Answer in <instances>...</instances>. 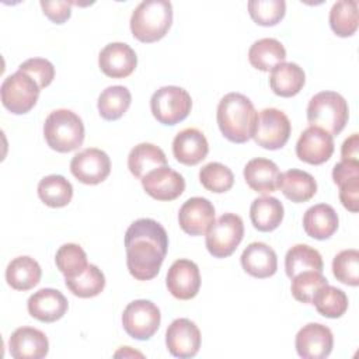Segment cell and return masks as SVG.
I'll list each match as a JSON object with an SVG mask.
<instances>
[{
	"label": "cell",
	"mask_w": 359,
	"mask_h": 359,
	"mask_svg": "<svg viewBox=\"0 0 359 359\" xmlns=\"http://www.w3.org/2000/svg\"><path fill=\"white\" fill-rule=\"evenodd\" d=\"M126 265L137 280H150L160 272L168 250L165 229L153 219L135 220L125 233Z\"/></svg>",
	"instance_id": "6da1fadb"
},
{
	"label": "cell",
	"mask_w": 359,
	"mask_h": 359,
	"mask_svg": "<svg viewBox=\"0 0 359 359\" xmlns=\"http://www.w3.org/2000/svg\"><path fill=\"white\" fill-rule=\"evenodd\" d=\"M257 116L254 104L241 93H229L219 101L217 125L222 135L233 143H245L252 137Z\"/></svg>",
	"instance_id": "7a4b0ae2"
},
{
	"label": "cell",
	"mask_w": 359,
	"mask_h": 359,
	"mask_svg": "<svg viewBox=\"0 0 359 359\" xmlns=\"http://www.w3.org/2000/svg\"><path fill=\"white\" fill-rule=\"evenodd\" d=\"M172 22V4L168 0H143L130 15V31L140 42L161 39Z\"/></svg>",
	"instance_id": "3957f363"
},
{
	"label": "cell",
	"mask_w": 359,
	"mask_h": 359,
	"mask_svg": "<svg viewBox=\"0 0 359 359\" xmlns=\"http://www.w3.org/2000/svg\"><path fill=\"white\" fill-rule=\"evenodd\" d=\"M43 136L50 149L59 153H69L83 144L84 123L70 109H55L45 119Z\"/></svg>",
	"instance_id": "277c9868"
},
{
	"label": "cell",
	"mask_w": 359,
	"mask_h": 359,
	"mask_svg": "<svg viewBox=\"0 0 359 359\" xmlns=\"http://www.w3.org/2000/svg\"><path fill=\"white\" fill-rule=\"evenodd\" d=\"M306 112L310 126L321 128L332 136L342 132L349 118L348 102L335 91H321L313 95Z\"/></svg>",
	"instance_id": "5b68a950"
},
{
	"label": "cell",
	"mask_w": 359,
	"mask_h": 359,
	"mask_svg": "<svg viewBox=\"0 0 359 359\" xmlns=\"http://www.w3.org/2000/svg\"><path fill=\"white\" fill-rule=\"evenodd\" d=\"M39 91L41 87L31 76L17 70L15 73L7 76L1 83V104L11 114H27L35 107Z\"/></svg>",
	"instance_id": "8992f818"
},
{
	"label": "cell",
	"mask_w": 359,
	"mask_h": 359,
	"mask_svg": "<svg viewBox=\"0 0 359 359\" xmlns=\"http://www.w3.org/2000/svg\"><path fill=\"white\" fill-rule=\"evenodd\" d=\"M192 108V98L187 90L178 86H164L153 93L150 109L163 125H177L184 121Z\"/></svg>",
	"instance_id": "52a82bcc"
},
{
	"label": "cell",
	"mask_w": 359,
	"mask_h": 359,
	"mask_svg": "<svg viewBox=\"0 0 359 359\" xmlns=\"http://www.w3.org/2000/svg\"><path fill=\"white\" fill-rule=\"evenodd\" d=\"M243 237V219L236 213H224L210 226L205 243L215 258H226L236 251Z\"/></svg>",
	"instance_id": "ba28073f"
},
{
	"label": "cell",
	"mask_w": 359,
	"mask_h": 359,
	"mask_svg": "<svg viewBox=\"0 0 359 359\" xmlns=\"http://www.w3.org/2000/svg\"><path fill=\"white\" fill-rule=\"evenodd\" d=\"M160 321V309L144 299L130 302L122 313L123 330L129 337L139 341L150 339L157 332Z\"/></svg>",
	"instance_id": "9c48e42d"
},
{
	"label": "cell",
	"mask_w": 359,
	"mask_h": 359,
	"mask_svg": "<svg viewBox=\"0 0 359 359\" xmlns=\"http://www.w3.org/2000/svg\"><path fill=\"white\" fill-rule=\"evenodd\" d=\"M290 130V121L283 111L265 108L257 116L252 137L258 146L268 150H278L289 140Z\"/></svg>",
	"instance_id": "30bf717a"
},
{
	"label": "cell",
	"mask_w": 359,
	"mask_h": 359,
	"mask_svg": "<svg viewBox=\"0 0 359 359\" xmlns=\"http://www.w3.org/2000/svg\"><path fill=\"white\" fill-rule=\"evenodd\" d=\"M70 171L77 181L87 185H97L109 175L111 160L104 150L88 147L74 154L70 161Z\"/></svg>",
	"instance_id": "8fae6325"
},
{
	"label": "cell",
	"mask_w": 359,
	"mask_h": 359,
	"mask_svg": "<svg viewBox=\"0 0 359 359\" xmlns=\"http://www.w3.org/2000/svg\"><path fill=\"white\" fill-rule=\"evenodd\" d=\"M294 346L303 359H324L332 351L334 337L327 325L309 323L296 334Z\"/></svg>",
	"instance_id": "7c38bea8"
},
{
	"label": "cell",
	"mask_w": 359,
	"mask_h": 359,
	"mask_svg": "<svg viewBox=\"0 0 359 359\" xmlns=\"http://www.w3.org/2000/svg\"><path fill=\"white\" fill-rule=\"evenodd\" d=\"M165 345L175 358H194L201 348V331L189 318H177L165 331Z\"/></svg>",
	"instance_id": "4fadbf2b"
},
{
	"label": "cell",
	"mask_w": 359,
	"mask_h": 359,
	"mask_svg": "<svg viewBox=\"0 0 359 359\" xmlns=\"http://www.w3.org/2000/svg\"><path fill=\"white\" fill-rule=\"evenodd\" d=\"M334 146L332 135L321 128L309 126L302 132L296 143V156L304 163L318 165L330 160Z\"/></svg>",
	"instance_id": "5bb4252c"
},
{
	"label": "cell",
	"mask_w": 359,
	"mask_h": 359,
	"mask_svg": "<svg viewBox=\"0 0 359 359\" xmlns=\"http://www.w3.org/2000/svg\"><path fill=\"white\" fill-rule=\"evenodd\" d=\"M165 285L168 292L175 299H194L201 287V273L198 265L185 258L174 261L167 272Z\"/></svg>",
	"instance_id": "9a60e30c"
},
{
	"label": "cell",
	"mask_w": 359,
	"mask_h": 359,
	"mask_svg": "<svg viewBox=\"0 0 359 359\" xmlns=\"http://www.w3.org/2000/svg\"><path fill=\"white\" fill-rule=\"evenodd\" d=\"M180 227L189 236L206 234L215 223V206L202 196L187 199L178 212Z\"/></svg>",
	"instance_id": "2e32d148"
},
{
	"label": "cell",
	"mask_w": 359,
	"mask_h": 359,
	"mask_svg": "<svg viewBox=\"0 0 359 359\" xmlns=\"http://www.w3.org/2000/svg\"><path fill=\"white\" fill-rule=\"evenodd\" d=\"M140 181L146 194L157 201H174L185 189L184 177L168 165L151 170Z\"/></svg>",
	"instance_id": "e0dca14e"
},
{
	"label": "cell",
	"mask_w": 359,
	"mask_h": 359,
	"mask_svg": "<svg viewBox=\"0 0 359 359\" xmlns=\"http://www.w3.org/2000/svg\"><path fill=\"white\" fill-rule=\"evenodd\" d=\"M137 65L135 50L125 42H111L98 55L101 72L112 79H123L133 73Z\"/></svg>",
	"instance_id": "ac0fdd59"
},
{
	"label": "cell",
	"mask_w": 359,
	"mask_h": 359,
	"mask_svg": "<svg viewBox=\"0 0 359 359\" xmlns=\"http://www.w3.org/2000/svg\"><path fill=\"white\" fill-rule=\"evenodd\" d=\"M8 351L14 359H42L49 352V341L38 328L20 327L8 339Z\"/></svg>",
	"instance_id": "d6986e66"
},
{
	"label": "cell",
	"mask_w": 359,
	"mask_h": 359,
	"mask_svg": "<svg viewBox=\"0 0 359 359\" xmlns=\"http://www.w3.org/2000/svg\"><path fill=\"white\" fill-rule=\"evenodd\" d=\"M27 307L31 317L38 321L53 323L66 314L69 303L65 294L57 289L43 287L29 296Z\"/></svg>",
	"instance_id": "ffe728a7"
},
{
	"label": "cell",
	"mask_w": 359,
	"mask_h": 359,
	"mask_svg": "<svg viewBox=\"0 0 359 359\" xmlns=\"http://www.w3.org/2000/svg\"><path fill=\"white\" fill-rule=\"evenodd\" d=\"M209 153V143L205 135L196 128H187L178 132L172 140V154L177 161L185 165H196Z\"/></svg>",
	"instance_id": "44dd1931"
},
{
	"label": "cell",
	"mask_w": 359,
	"mask_h": 359,
	"mask_svg": "<svg viewBox=\"0 0 359 359\" xmlns=\"http://www.w3.org/2000/svg\"><path fill=\"white\" fill-rule=\"evenodd\" d=\"M243 269L258 279H265L275 275L278 269V257L272 247L265 243L255 241L245 247L241 254Z\"/></svg>",
	"instance_id": "7402d4cb"
},
{
	"label": "cell",
	"mask_w": 359,
	"mask_h": 359,
	"mask_svg": "<svg viewBox=\"0 0 359 359\" xmlns=\"http://www.w3.org/2000/svg\"><path fill=\"white\" fill-rule=\"evenodd\" d=\"M280 171L278 165L264 157H257L250 160L244 167V180L247 185L262 195L271 194L279 187Z\"/></svg>",
	"instance_id": "603a6c76"
},
{
	"label": "cell",
	"mask_w": 359,
	"mask_h": 359,
	"mask_svg": "<svg viewBox=\"0 0 359 359\" xmlns=\"http://www.w3.org/2000/svg\"><path fill=\"white\" fill-rule=\"evenodd\" d=\"M338 215L328 203H318L309 208L303 216V229L307 236L316 240L330 238L338 229Z\"/></svg>",
	"instance_id": "cb8c5ba5"
},
{
	"label": "cell",
	"mask_w": 359,
	"mask_h": 359,
	"mask_svg": "<svg viewBox=\"0 0 359 359\" xmlns=\"http://www.w3.org/2000/svg\"><path fill=\"white\" fill-rule=\"evenodd\" d=\"M306 83L304 70L293 62H282L271 70L269 86L279 97H293L300 93Z\"/></svg>",
	"instance_id": "d4e9b609"
},
{
	"label": "cell",
	"mask_w": 359,
	"mask_h": 359,
	"mask_svg": "<svg viewBox=\"0 0 359 359\" xmlns=\"http://www.w3.org/2000/svg\"><path fill=\"white\" fill-rule=\"evenodd\" d=\"M278 188L289 201L302 203L310 201L316 195L317 182L307 171L292 168L280 174Z\"/></svg>",
	"instance_id": "484cf974"
},
{
	"label": "cell",
	"mask_w": 359,
	"mask_h": 359,
	"mask_svg": "<svg viewBox=\"0 0 359 359\" xmlns=\"http://www.w3.org/2000/svg\"><path fill=\"white\" fill-rule=\"evenodd\" d=\"M285 209L279 199L275 196H261L252 201L250 206V219L258 231H272L283 220Z\"/></svg>",
	"instance_id": "4316f807"
},
{
	"label": "cell",
	"mask_w": 359,
	"mask_h": 359,
	"mask_svg": "<svg viewBox=\"0 0 359 359\" xmlns=\"http://www.w3.org/2000/svg\"><path fill=\"white\" fill-rule=\"evenodd\" d=\"M42 269L39 264L28 257L21 255L11 259L6 268V280L15 290H29L41 280Z\"/></svg>",
	"instance_id": "83f0119b"
},
{
	"label": "cell",
	"mask_w": 359,
	"mask_h": 359,
	"mask_svg": "<svg viewBox=\"0 0 359 359\" xmlns=\"http://www.w3.org/2000/svg\"><path fill=\"white\" fill-rule=\"evenodd\" d=\"M163 165H167L165 153L153 143H139L128 156L129 171L140 180L151 170Z\"/></svg>",
	"instance_id": "f1b7e54d"
},
{
	"label": "cell",
	"mask_w": 359,
	"mask_h": 359,
	"mask_svg": "<svg viewBox=\"0 0 359 359\" xmlns=\"http://www.w3.org/2000/svg\"><path fill=\"white\" fill-rule=\"evenodd\" d=\"M286 49L275 38H262L255 41L248 50V60L252 67L261 72H269L276 65L285 62Z\"/></svg>",
	"instance_id": "f546056e"
},
{
	"label": "cell",
	"mask_w": 359,
	"mask_h": 359,
	"mask_svg": "<svg viewBox=\"0 0 359 359\" xmlns=\"http://www.w3.org/2000/svg\"><path fill=\"white\" fill-rule=\"evenodd\" d=\"M323 268L321 254L307 244H296L285 255V271L290 279L306 271L323 272Z\"/></svg>",
	"instance_id": "4dcf8cb0"
},
{
	"label": "cell",
	"mask_w": 359,
	"mask_h": 359,
	"mask_svg": "<svg viewBox=\"0 0 359 359\" xmlns=\"http://www.w3.org/2000/svg\"><path fill=\"white\" fill-rule=\"evenodd\" d=\"M38 196L49 208H63L73 198V187L63 175L50 174L39 181Z\"/></svg>",
	"instance_id": "1f68e13d"
},
{
	"label": "cell",
	"mask_w": 359,
	"mask_h": 359,
	"mask_svg": "<svg viewBox=\"0 0 359 359\" xmlns=\"http://www.w3.org/2000/svg\"><path fill=\"white\" fill-rule=\"evenodd\" d=\"M130 101V91L125 86H109L98 97V112L105 121H116L128 111Z\"/></svg>",
	"instance_id": "d6a6232c"
},
{
	"label": "cell",
	"mask_w": 359,
	"mask_h": 359,
	"mask_svg": "<svg viewBox=\"0 0 359 359\" xmlns=\"http://www.w3.org/2000/svg\"><path fill=\"white\" fill-rule=\"evenodd\" d=\"M330 27L335 35L346 38L358 29V1L339 0L330 10Z\"/></svg>",
	"instance_id": "836d02e7"
},
{
	"label": "cell",
	"mask_w": 359,
	"mask_h": 359,
	"mask_svg": "<svg viewBox=\"0 0 359 359\" xmlns=\"http://www.w3.org/2000/svg\"><path fill=\"white\" fill-rule=\"evenodd\" d=\"M311 304L316 306L321 316L328 318H339L348 310V296L342 289L325 285L316 292Z\"/></svg>",
	"instance_id": "e575fe53"
},
{
	"label": "cell",
	"mask_w": 359,
	"mask_h": 359,
	"mask_svg": "<svg viewBox=\"0 0 359 359\" xmlns=\"http://www.w3.org/2000/svg\"><path fill=\"white\" fill-rule=\"evenodd\" d=\"M67 289L77 297L88 299L98 296L105 287V276L102 271L94 265L88 264V266L76 278L65 279Z\"/></svg>",
	"instance_id": "d590c367"
},
{
	"label": "cell",
	"mask_w": 359,
	"mask_h": 359,
	"mask_svg": "<svg viewBox=\"0 0 359 359\" xmlns=\"http://www.w3.org/2000/svg\"><path fill=\"white\" fill-rule=\"evenodd\" d=\"M57 269L65 275V279L76 278L88 266L86 251L74 243H67L59 247L55 255Z\"/></svg>",
	"instance_id": "8d00e7d4"
},
{
	"label": "cell",
	"mask_w": 359,
	"mask_h": 359,
	"mask_svg": "<svg viewBox=\"0 0 359 359\" xmlns=\"http://www.w3.org/2000/svg\"><path fill=\"white\" fill-rule=\"evenodd\" d=\"M199 181L203 188L215 194H223L231 189L234 184L233 171L222 163H208L199 171Z\"/></svg>",
	"instance_id": "74e56055"
},
{
	"label": "cell",
	"mask_w": 359,
	"mask_h": 359,
	"mask_svg": "<svg viewBox=\"0 0 359 359\" xmlns=\"http://www.w3.org/2000/svg\"><path fill=\"white\" fill-rule=\"evenodd\" d=\"M248 13L255 24L272 27L285 17L286 3L283 0H251L248 1Z\"/></svg>",
	"instance_id": "f35d334b"
},
{
	"label": "cell",
	"mask_w": 359,
	"mask_h": 359,
	"mask_svg": "<svg viewBox=\"0 0 359 359\" xmlns=\"http://www.w3.org/2000/svg\"><path fill=\"white\" fill-rule=\"evenodd\" d=\"M332 273L337 280L349 285H359V251L355 248L342 250L332 259Z\"/></svg>",
	"instance_id": "ab89813d"
},
{
	"label": "cell",
	"mask_w": 359,
	"mask_h": 359,
	"mask_svg": "<svg viewBox=\"0 0 359 359\" xmlns=\"http://www.w3.org/2000/svg\"><path fill=\"white\" fill-rule=\"evenodd\" d=\"M328 285L327 278L323 275V272L318 271H306L297 273L294 278H292V294L297 302L311 304L313 296L316 292Z\"/></svg>",
	"instance_id": "60d3db41"
},
{
	"label": "cell",
	"mask_w": 359,
	"mask_h": 359,
	"mask_svg": "<svg viewBox=\"0 0 359 359\" xmlns=\"http://www.w3.org/2000/svg\"><path fill=\"white\" fill-rule=\"evenodd\" d=\"M18 70L31 76L41 88L48 87L55 79V66L43 57L27 59L18 66Z\"/></svg>",
	"instance_id": "b9f144b4"
},
{
	"label": "cell",
	"mask_w": 359,
	"mask_h": 359,
	"mask_svg": "<svg viewBox=\"0 0 359 359\" xmlns=\"http://www.w3.org/2000/svg\"><path fill=\"white\" fill-rule=\"evenodd\" d=\"M41 7L43 14L55 24H63L70 18L72 14V3L69 1H43L41 0Z\"/></svg>",
	"instance_id": "7bdbcfd3"
},
{
	"label": "cell",
	"mask_w": 359,
	"mask_h": 359,
	"mask_svg": "<svg viewBox=\"0 0 359 359\" xmlns=\"http://www.w3.org/2000/svg\"><path fill=\"white\" fill-rule=\"evenodd\" d=\"M339 187V201L349 212L356 213L359 210V178L349 180Z\"/></svg>",
	"instance_id": "ee69618b"
},
{
	"label": "cell",
	"mask_w": 359,
	"mask_h": 359,
	"mask_svg": "<svg viewBox=\"0 0 359 359\" xmlns=\"http://www.w3.org/2000/svg\"><path fill=\"white\" fill-rule=\"evenodd\" d=\"M353 178H359V161L341 160L334 165L332 180L337 185H341Z\"/></svg>",
	"instance_id": "f6af8a7d"
},
{
	"label": "cell",
	"mask_w": 359,
	"mask_h": 359,
	"mask_svg": "<svg viewBox=\"0 0 359 359\" xmlns=\"http://www.w3.org/2000/svg\"><path fill=\"white\" fill-rule=\"evenodd\" d=\"M341 157L342 160H353L359 161V135L352 133L345 142L342 143L341 147Z\"/></svg>",
	"instance_id": "bcb514c9"
}]
</instances>
